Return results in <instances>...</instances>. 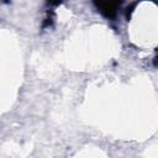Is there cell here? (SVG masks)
Returning <instances> with one entry per match:
<instances>
[{"label":"cell","instance_id":"obj_1","mask_svg":"<svg viewBox=\"0 0 158 158\" xmlns=\"http://www.w3.org/2000/svg\"><path fill=\"white\" fill-rule=\"evenodd\" d=\"M95 5L106 17H115L120 2H95Z\"/></svg>","mask_w":158,"mask_h":158}]
</instances>
